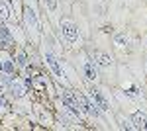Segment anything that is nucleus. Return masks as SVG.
I'll return each instance as SVG.
<instances>
[{"label":"nucleus","mask_w":147,"mask_h":131,"mask_svg":"<svg viewBox=\"0 0 147 131\" xmlns=\"http://www.w3.org/2000/svg\"><path fill=\"white\" fill-rule=\"evenodd\" d=\"M43 59H45L47 67L51 69V73L55 75L63 84H69V78H67V73H65V69L61 65V61H59V57H57L53 51H51V47H45V51H43Z\"/></svg>","instance_id":"obj_1"},{"label":"nucleus","mask_w":147,"mask_h":131,"mask_svg":"<svg viewBox=\"0 0 147 131\" xmlns=\"http://www.w3.org/2000/svg\"><path fill=\"white\" fill-rule=\"evenodd\" d=\"M24 24H26V32L30 33V37L37 41L41 26H39V18H37V12H35L34 6H26V10H24Z\"/></svg>","instance_id":"obj_2"},{"label":"nucleus","mask_w":147,"mask_h":131,"mask_svg":"<svg viewBox=\"0 0 147 131\" xmlns=\"http://www.w3.org/2000/svg\"><path fill=\"white\" fill-rule=\"evenodd\" d=\"M59 28H61V35H63V39H65V41H67L71 47H77V45L80 43L79 28L71 22V20H61Z\"/></svg>","instance_id":"obj_3"},{"label":"nucleus","mask_w":147,"mask_h":131,"mask_svg":"<svg viewBox=\"0 0 147 131\" xmlns=\"http://www.w3.org/2000/svg\"><path fill=\"white\" fill-rule=\"evenodd\" d=\"M86 96L90 98V102H92V104H94L98 110H100V112H104V114H110V102H108V98L104 96V92H102L100 88L88 86V88H86Z\"/></svg>","instance_id":"obj_4"},{"label":"nucleus","mask_w":147,"mask_h":131,"mask_svg":"<svg viewBox=\"0 0 147 131\" xmlns=\"http://www.w3.org/2000/svg\"><path fill=\"white\" fill-rule=\"evenodd\" d=\"M80 71H82V75H84V78L86 80H90V82H96L98 80V65L94 63V61H90L88 57H82L80 59Z\"/></svg>","instance_id":"obj_5"},{"label":"nucleus","mask_w":147,"mask_h":131,"mask_svg":"<svg viewBox=\"0 0 147 131\" xmlns=\"http://www.w3.org/2000/svg\"><path fill=\"white\" fill-rule=\"evenodd\" d=\"M75 96H77V100H79V106H80V110H82V114H88L90 118H96V120L100 118V110L92 104L90 98H88L86 94H79V92H77Z\"/></svg>","instance_id":"obj_6"},{"label":"nucleus","mask_w":147,"mask_h":131,"mask_svg":"<svg viewBox=\"0 0 147 131\" xmlns=\"http://www.w3.org/2000/svg\"><path fill=\"white\" fill-rule=\"evenodd\" d=\"M14 71H16V63L12 61V57L6 51H2L0 53V73L10 77V75H14Z\"/></svg>","instance_id":"obj_7"},{"label":"nucleus","mask_w":147,"mask_h":131,"mask_svg":"<svg viewBox=\"0 0 147 131\" xmlns=\"http://www.w3.org/2000/svg\"><path fill=\"white\" fill-rule=\"evenodd\" d=\"M14 43V33H12V26H2L0 24V47L8 49Z\"/></svg>","instance_id":"obj_8"},{"label":"nucleus","mask_w":147,"mask_h":131,"mask_svg":"<svg viewBox=\"0 0 147 131\" xmlns=\"http://www.w3.org/2000/svg\"><path fill=\"white\" fill-rule=\"evenodd\" d=\"M10 90H12V94H14L16 98H24L26 92H28V86L24 84V80H20V78H12L10 80Z\"/></svg>","instance_id":"obj_9"},{"label":"nucleus","mask_w":147,"mask_h":131,"mask_svg":"<svg viewBox=\"0 0 147 131\" xmlns=\"http://www.w3.org/2000/svg\"><path fill=\"white\" fill-rule=\"evenodd\" d=\"M131 121H134L136 129H147V114L145 112H136L131 116Z\"/></svg>","instance_id":"obj_10"},{"label":"nucleus","mask_w":147,"mask_h":131,"mask_svg":"<svg viewBox=\"0 0 147 131\" xmlns=\"http://www.w3.org/2000/svg\"><path fill=\"white\" fill-rule=\"evenodd\" d=\"M94 63L100 65L102 69H110V67L114 65V59L108 53H96L94 55Z\"/></svg>","instance_id":"obj_11"},{"label":"nucleus","mask_w":147,"mask_h":131,"mask_svg":"<svg viewBox=\"0 0 147 131\" xmlns=\"http://www.w3.org/2000/svg\"><path fill=\"white\" fill-rule=\"evenodd\" d=\"M114 43H116V47H120V49H125V47L129 45V35L125 32L114 33Z\"/></svg>","instance_id":"obj_12"},{"label":"nucleus","mask_w":147,"mask_h":131,"mask_svg":"<svg viewBox=\"0 0 147 131\" xmlns=\"http://www.w3.org/2000/svg\"><path fill=\"white\" fill-rule=\"evenodd\" d=\"M12 16V8L8 0H0V22H8Z\"/></svg>","instance_id":"obj_13"},{"label":"nucleus","mask_w":147,"mask_h":131,"mask_svg":"<svg viewBox=\"0 0 147 131\" xmlns=\"http://www.w3.org/2000/svg\"><path fill=\"white\" fill-rule=\"evenodd\" d=\"M16 61H18V65L20 67H26L28 65V55H26V51H18V55H16Z\"/></svg>","instance_id":"obj_14"},{"label":"nucleus","mask_w":147,"mask_h":131,"mask_svg":"<svg viewBox=\"0 0 147 131\" xmlns=\"http://www.w3.org/2000/svg\"><path fill=\"white\" fill-rule=\"evenodd\" d=\"M43 6H45L49 12H55L57 6H59V0H43Z\"/></svg>","instance_id":"obj_15"},{"label":"nucleus","mask_w":147,"mask_h":131,"mask_svg":"<svg viewBox=\"0 0 147 131\" xmlns=\"http://www.w3.org/2000/svg\"><path fill=\"white\" fill-rule=\"evenodd\" d=\"M118 121H120V127H125V129H136V127H134L127 120H124V118H118Z\"/></svg>","instance_id":"obj_16"},{"label":"nucleus","mask_w":147,"mask_h":131,"mask_svg":"<svg viewBox=\"0 0 147 131\" xmlns=\"http://www.w3.org/2000/svg\"><path fill=\"white\" fill-rule=\"evenodd\" d=\"M4 108H6V102H4V98L0 96V112H4Z\"/></svg>","instance_id":"obj_17"},{"label":"nucleus","mask_w":147,"mask_h":131,"mask_svg":"<svg viewBox=\"0 0 147 131\" xmlns=\"http://www.w3.org/2000/svg\"><path fill=\"white\" fill-rule=\"evenodd\" d=\"M26 4H28V6H34V8H35V0H26Z\"/></svg>","instance_id":"obj_18"},{"label":"nucleus","mask_w":147,"mask_h":131,"mask_svg":"<svg viewBox=\"0 0 147 131\" xmlns=\"http://www.w3.org/2000/svg\"><path fill=\"white\" fill-rule=\"evenodd\" d=\"M14 2H16V0H14Z\"/></svg>","instance_id":"obj_19"}]
</instances>
